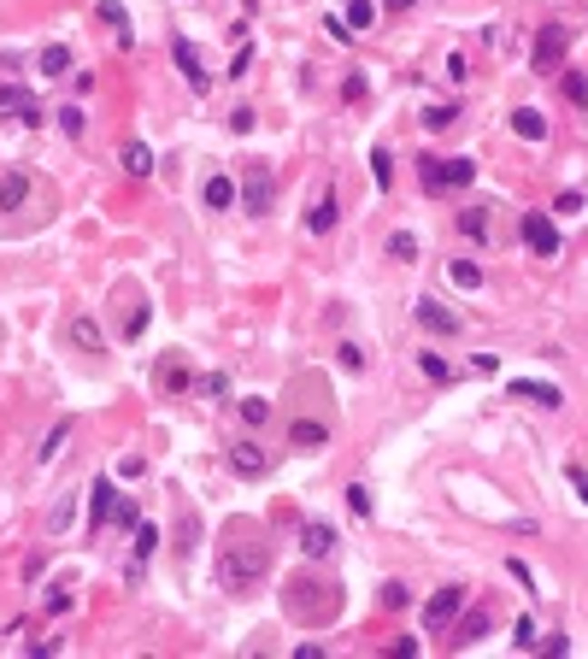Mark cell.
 I'll return each mask as SVG.
<instances>
[{
  "mask_svg": "<svg viewBox=\"0 0 588 659\" xmlns=\"http://www.w3.org/2000/svg\"><path fill=\"white\" fill-rule=\"evenodd\" d=\"M571 489H577V501L588 506V471L583 465H571Z\"/></svg>",
  "mask_w": 588,
  "mask_h": 659,
  "instance_id": "obj_49",
  "label": "cell"
},
{
  "mask_svg": "<svg viewBox=\"0 0 588 659\" xmlns=\"http://www.w3.org/2000/svg\"><path fill=\"white\" fill-rule=\"evenodd\" d=\"M512 130H518L523 142H547V118L535 106H518V112H512Z\"/></svg>",
  "mask_w": 588,
  "mask_h": 659,
  "instance_id": "obj_24",
  "label": "cell"
},
{
  "mask_svg": "<svg viewBox=\"0 0 588 659\" xmlns=\"http://www.w3.org/2000/svg\"><path fill=\"white\" fill-rule=\"evenodd\" d=\"M459 606H465V583H442V589L424 601V613H418V624L430 630V636H447V630L459 624Z\"/></svg>",
  "mask_w": 588,
  "mask_h": 659,
  "instance_id": "obj_7",
  "label": "cell"
},
{
  "mask_svg": "<svg viewBox=\"0 0 588 659\" xmlns=\"http://www.w3.org/2000/svg\"><path fill=\"white\" fill-rule=\"evenodd\" d=\"M271 571V536L265 524H254V518H235V524H224L218 536V583L230 594H254L259 583H265Z\"/></svg>",
  "mask_w": 588,
  "mask_h": 659,
  "instance_id": "obj_2",
  "label": "cell"
},
{
  "mask_svg": "<svg viewBox=\"0 0 588 659\" xmlns=\"http://www.w3.org/2000/svg\"><path fill=\"white\" fill-rule=\"evenodd\" d=\"M254 124H259V118H254V106H235V112H230V130H235V135H247Z\"/></svg>",
  "mask_w": 588,
  "mask_h": 659,
  "instance_id": "obj_41",
  "label": "cell"
},
{
  "mask_svg": "<svg viewBox=\"0 0 588 659\" xmlns=\"http://www.w3.org/2000/svg\"><path fill=\"white\" fill-rule=\"evenodd\" d=\"M371 177H377L383 189H389V183H394V159L383 154V147H371Z\"/></svg>",
  "mask_w": 588,
  "mask_h": 659,
  "instance_id": "obj_36",
  "label": "cell"
},
{
  "mask_svg": "<svg viewBox=\"0 0 588 659\" xmlns=\"http://www.w3.org/2000/svg\"><path fill=\"white\" fill-rule=\"evenodd\" d=\"M71 518H77V506L59 501V506H54V518H47V530H71Z\"/></svg>",
  "mask_w": 588,
  "mask_h": 659,
  "instance_id": "obj_42",
  "label": "cell"
},
{
  "mask_svg": "<svg viewBox=\"0 0 588 659\" xmlns=\"http://www.w3.org/2000/svg\"><path fill=\"white\" fill-rule=\"evenodd\" d=\"M112 506H118V489H112L106 477H95V489H89V513H95V530H106V524H112Z\"/></svg>",
  "mask_w": 588,
  "mask_h": 659,
  "instance_id": "obj_19",
  "label": "cell"
},
{
  "mask_svg": "<svg viewBox=\"0 0 588 659\" xmlns=\"http://www.w3.org/2000/svg\"><path fill=\"white\" fill-rule=\"evenodd\" d=\"M247 65H254V47H242V54L230 59V77H247Z\"/></svg>",
  "mask_w": 588,
  "mask_h": 659,
  "instance_id": "obj_50",
  "label": "cell"
},
{
  "mask_svg": "<svg viewBox=\"0 0 588 659\" xmlns=\"http://www.w3.org/2000/svg\"><path fill=\"white\" fill-rule=\"evenodd\" d=\"M406 6H418V0H389V12H406Z\"/></svg>",
  "mask_w": 588,
  "mask_h": 659,
  "instance_id": "obj_54",
  "label": "cell"
},
{
  "mask_svg": "<svg viewBox=\"0 0 588 659\" xmlns=\"http://www.w3.org/2000/svg\"><path fill=\"white\" fill-rule=\"evenodd\" d=\"M418 183H424V195L471 189V183H477V165H471V159H435V154H424L418 159Z\"/></svg>",
  "mask_w": 588,
  "mask_h": 659,
  "instance_id": "obj_5",
  "label": "cell"
},
{
  "mask_svg": "<svg viewBox=\"0 0 588 659\" xmlns=\"http://www.w3.org/2000/svg\"><path fill=\"white\" fill-rule=\"evenodd\" d=\"M553 213H583V189H565V195L553 201Z\"/></svg>",
  "mask_w": 588,
  "mask_h": 659,
  "instance_id": "obj_44",
  "label": "cell"
},
{
  "mask_svg": "<svg viewBox=\"0 0 588 659\" xmlns=\"http://www.w3.org/2000/svg\"><path fill=\"white\" fill-rule=\"evenodd\" d=\"M200 371L189 365V354H183V347H171V354H159L154 359V389L165 394V401H183V394H194L200 389Z\"/></svg>",
  "mask_w": 588,
  "mask_h": 659,
  "instance_id": "obj_6",
  "label": "cell"
},
{
  "mask_svg": "<svg viewBox=\"0 0 588 659\" xmlns=\"http://www.w3.org/2000/svg\"><path fill=\"white\" fill-rule=\"evenodd\" d=\"M135 524H142L135 501H118V506H112V530H135Z\"/></svg>",
  "mask_w": 588,
  "mask_h": 659,
  "instance_id": "obj_37",
  "label": "cell"
},
{
  "mask_svg": "<svg viewBox=\"0 0 588 659\" xmlns=\"http://www.w3.org/2000/svg\"><path fill=\"white\" fill-rule=\"evenodd\" d=\"M512 394H518V401H535V406H565V394H559L553 383H530V377L512 383Z\"/></svg>",
  "mask_w": 588,
  "mask_h": 659,
  "instance_id": "obj_21",
  "label": "cell"
},
{
  "mask_svg": "<svg viewBox=\"0 0 588 659\" xmlns=\"http://www.w3.org/2000/svg\"><path fill=\"white\" fill-rule=\"evenodd\" d=\"M0 106H18V118L35 124V106H30V89H24V83H0Z\"/></svg>",
  "mask_w": 588,
  "mask_h": 659,
  "instance_id": "obj_25",
  "label": "cell"
},
{
  "mask_svg": "<svg viewBox=\"0 0 588 659\" xmlns=\"http://www.w3.org/2000/svg\"><path fill=\"white\" fill-rule=\"evenodd\" d=\"M342 365H347V371H359V365H365V354H359L354 342H342Z\"/></svg>",
  "mask_w": 588,
  "mask_h": 659,
  "instance_id": "obj_52",
  "label": "cell"
},
{
  "mask_svg": "<svg viewBox=\"0 0 588 659\" xmlns=\"http://www.w3.org/2000/svg\"><path fill=\"white\" fill-rule=\"evenodd\" d=\"M412 313H418V325L430 330V335H465V318H459L453 306H442L435 295H424V301L412 306Z\"/></svg>",
  "mask_w": 588,
  "mask_h": 659,
  "instance_id": "obj_12",
  "label": "cell"
},
{
  "mask_svg": "<svg viewBox=\"0 0 588 659\" xmlns=\"http://www.w3.org/2000/svg\"><path fill=\"white\" fill-rule=\"evenodd\" d=\"M100 24H112V35H118V47H135V30H130V12L118 6V0H100Z\"/></svg>",
  "mask_w": 588,
  "mask_h": 659,
  "instance_id": "obj_20",
  "label": "cell"
},
{
  "mask_svg": "<svg viewBox=\"0 0 588 659\" xmlns=\"http://www.w3.org/2000/svg\"><path fill=\"white\" fill-rule=\"evenodd\" d=\"M271 418V401H242V424L254 430V424H265Z\"/></svg>",
  "mask_w": 588,
  "mask_h": 659,
  "instance_id": "obj_39",
  "label": "cell"
},
{
  "mask_svg": "<svg viewBox=\"0 0 588 659\" xmlns=\"http://www.w3.org/2000/svg\"><path fill=\"white\" fill-rule=\"evenodd\" d=\"M230 471H235V477H265V471H271V454L254 436H235L230 442Z\"/></svg>",
  "mask_w": 588,
  "mask_h": 659,
  "instance_id": "obj_13",
  "label": "cell"
},
{
  "mask_svg": "<svg viewBox=\"0 0 588 659\" xmlns=\"http://www.w3.org/2000/svg\"><path fill=\"white\" fill-rule=\"evenodd\" d=\"M565 47H571V30H565V24H542L530 65H535V71H559V65H565Z\"/></svg>",
  "mask_w": 588,
  "mask_h": 659,
  "instance_id": "obj_10",
  "label": "cell"
},
{
  "mask_svg": "<svg viewBox=\"0 0 588 659\" xmlns=\"http://www.w3.org/2000/svg\"><path fill=\"white\" fill-rule=\"evenodd\" d=\"M147 325H154V306H147L142 295H130V313H124V330H118V335H124V342H142Z\"/></svg>",
  "mask_w": 588,
  "mask_h": 659,
  "instance_id": "obj_22",
  "label": "cell"
},
{
  "mask_svg": "<svg viewBox=\"0 0 588 659\" xmlns=\"http://www.w3.org/2000/svg\"><path fill=\"white\" fill-rule=\"evenodd\" d=\"M459 118V106L447 101V106H424V130H447V124Z\"/></svg>",
  "mask_w": 588,
  "mask_h": 659,
  "instance_id": "obj_34",
  "label": "cell"
},
{
  "mask_svg": "<svg viewBox=\"0 0 588 659\" xmlns=\"http://www.w3.org/2000/svg\"><path fill=\"white\" fill-rule=\"evenodd\" d=\"M300 554H306L312 565H318V559H330L335 554V530L318 524V518H306V524H300Z\"/></svg>",
  "mask_w": 588,
  "mask_h": 659,
  "instance_id": "obj_16",
  "label": "cell"
},
{
  "mask_svg": "<svg viewBox=\"0 0 588 659\" xmlns=\"http://www.w3.org/2000/svg\"><path fill=\"white\" fill-rule=\"evenodd\" d=\"M200 394H212V401L230 394V371H206V377H200Z\"/></svg>",
  "mask_w": 588,
  "mask_h": 659,
  "instance_id": "obj_38",
  "label": "cell"
},
{
  "mask_svg": "<svg viewBox=\"0 0 588 659\" xmlns=\"http://www.w3.org/2000/svg\"><path fill=\"white\" fill-rule=\"evenodd\" d=\"M42 613H47V618H59V613H71V589H54V594H47V606H42Z\"/></svg>",
  "mask_w": 588,
  "mask_h": 659,
  "instance_id": "obj_43",
  "label": "cell"
},
{
  "mask_svg": "<svg viewBox=\"0 0 588 659\" xmlns=\"http://www.w3.org/2000/svg\"><path fill=\"white\" fill-rule=\"evenodd\" d=\"M447 277H453L459 289H483V265H471V259H453V265H447Z\"/></svg>",
  "mask_w": 588,
  "mask_h": 659,
  "instance_id": "obj_31",
  "label": "cell"
},
{
  "mask_svg": "<svg viewBox=\"0 0 588 659\" xmlns=\"http://www.w3.org/2000/svg\"><path fill=\"white\" fill-rule=\"evenodd\" d=\"M71 342H77L83 354H106V330H100L95 318H71Z\"/></svg>",
  "mask_w": 588,
  "mask_h": 659,
  "instance_id": "obj_23",
  "label": "cell"
},
{
  "mask_svg": "<svg viewBox=\"0 0 588 659\" xmlns=\"http://www.w3.org/2000/svg\"><path fill=\"white\" fill-rule=\"evenodd\" d=\"M324 30H330V35H335V42H342V47H347V42H354V30H347V24H342V18H324Z\"/></svg>",
  "mask_w": 588,
  "mask_h": 659,
  "instance_id": "obj_51",
  "label": "cell"
},
{
  "mask_svg": "<svg viewBox=\"0 0 588 659\" xmlns=\"http://www.w3.org/2000/svg\"><path fill=\"white\" fill-rule=\"evenodd\" d=\"M65 442H71V424L59 418V424H54V430L42 436V447H35V459H42V465H47V459H59V447H65Z\"/></svg>",
  "mask_w": 588,
  "mask_h": 659,
  "instance_id": "obj_29",
  "label": "cell"
},
{
  "mask_svg": "<svg viewBox=\"0 0 588 659\" xmlns=\"http://www.w3.org/2000/svg\"><path fill=\"white\" fill-rule=\"evenodd\" d=\"M418 371H424L430 383H453V365H447V359H435V354H424V359H418Z\"/></svg>",
  "mask_w": 588,
  "mask_h": 659,
  "instance_id": "obj_35",
  "label": "cell"
},
{
  "mask_svg": "<svg viewBox=\"0 0 588 659\" xmlns=\"http://www.w3.org/2000/svg\"><path fill=\"white\" fill-rule=\"evenodd\" d=\"M59 130L77 135V130H83V112H77V106H65V112H59Z\"/></svg>",
  "mask_w": 588,
  "mask_h": 659,
  "instance_id": "obj_46",
  "label": "cell"
},
{
  "mask_svg": "<svg viewBox=\"0 0 588 659\" xmlns=\"http://www.w3.org/2000/svg\"><path fill=\"white\" fill-rule=\"evenodd\" d=\"M535 648H542V654H571V642H565V636H542Z\"/></svg>",
  "mask_w": 588,
  "mask_h": 659,
  "instance_id": "obj_53",
  "label": "cell"
},
{
  "mask_svg": "<svg viewBox=\"0 0 588 659\" xmlns=\"http://www.w3.org/2000/svg\"><path fill=\"white\" fill-rule=\"evenodd\" d=\"M371 18H377L371 0H347V30H371Z\"/></svg>",
  "mask_w": 588,
  "mask_h": 659,
  "instance_id": "obj_33",
  "label": "cell"
},
{
  "mask_svg": "<svg viewBox=\"0 0 588 659\" xmlns=\"http://www.w3.org/2000/svg\"><path fill=\"white\" fill-rule=\"evenodd\" d=\"M71 71V47H42V77H65Z\"/></svg>",
  "mask_w": 588,
  "mask_h": 659,
  "instance_id": "obj_30",
  "label": "cell"
},
{
  "mask_svg": "<svg viewBox=\"0 0 588 659\" xmlns=\"http://www.w3.org/2000/svg\"><path fill=\"white\" fill-rule=\"evenodd\" d=\"M59 218V189L30 165L0 171V235H30Z\"/></svg>",
  "mask_w": 588,
  "mask_h": 659,
  "instance_id": "obj_1",
  "label": "cell"
},
{
  "mask_svg": "<svg viewBox=\"0 0 588 659\" xmlns=\"http://www.w3.org/2000/svg\"><path fill=\"white\" fill-rule=\"evenodd\" d=\"M518 235H523V247H530L535 259H553L559 254V230H553V218H547V213H523L518 218Z\"/></svg>",
  "mask_w": 588,
  "mask_h": 659,
  "instance_id": "obj_9",
  "label": "cell"
},
{
  "mask_svg": "<svg viewBox=\"0 0 588 659\" xmlns=\"http://www.w3.org/2000/svg\"><path fill=\"white\" fill-rule=\"evenodd\" d=\"M347 506H354V513L365 518V513H371V494H365V489H359V483H354V489H347Z\"/></svg>",
  "mask_w": 588,
  "mask_h": 659,
  "instance_id": "obj_47",
  "label": "cell"
},
{
  "mask_svg": "<svg viewBox=\"0 0 588 659\" xmlns=\"http://www.w3.org/2000/svg\"><path fill=\"white\" fill-rule=\"evenodd\" d=\"M453 224H459V235H465V242H489L494 213H489V206H465V213H459Z\"/></svg>",
  "mask_w": 588,
  "mask_h": 659,
  "instance_id": "obj_18",
  "label": "cell"
},
{
  "mask_svg": "<svg viewBox=\"0 0 588 659\" xmlns=\"http://www.w3.org/2000/svg\"><path fill=\"white\" fill-rule=\"evenodd\" d=\"M154 548H159V530L154 524H135V554H130V571H124L130 583L147 577V559H154Z\"/></svg>",
  "mask_w": 588,
  "mask_h": 659,
  "instance_id": "obj_17",
  "label": "cell"
},
{
  "mask_svg": "<svg viewBox=\"0 0 588 659\" xmlns=\"http://www.w3.org/2000/svg\"><path fill=\"white\" fill-rule=\"evenodd\" d=\"M389 254L400 259V265H412V259H418V235H412V230H394L389 235Z\"/></svg>",
  "mask_w": 588,
  "mask_h": 659,
  "instance_id": "obj_32",
  "label": "cell"
},
{
  "mask_svg": "<svg viewBox=\"0 0 588 659\" xmlns=\"http://www.w3.org/2000/svg\"><path fill=\"white\" fill-rule=\"evenodd\" d=\"M559 95H565V101L583 112V106H588V77H583V71H559Z\"/></svg>",
  "mask_w": 588,
  "mask_h": 659,
  "instance_id": "obj_26",
  "label": "cell"
},
{
  "mask_svg": "<svg viewBox=\"0 0 588 659\" xmlns=\"http://www.w3.org/2000/svg\"><path fill=\"white\" fill-rule=\"evenodd\" d=\"M342 606H347L342 583L324 577V571H294V577L283 583V613H289L294 624H306V630L335 624V618H342Z\"/></svg>",
  "mask_w": 588,
  "mask_h": 659,
  "instance_id": "obj_4",
  "label": "cell"
},
{
  "mask_svg": "<svg viewBox=\"0 0 588 659\" xmlns=\"http://www.w3.org/2000/svg\"><path fill=\"white\" fill-rule=\"evenodd\" d=\"M377 601H383V606H406V589H400V583H383Z\"/></svg>",
  "mask_w": 588,
  "mask_h": 659,
  "instance_id": "obj_48",
  "label": "cell"
},
{
  "mask_svg": "<svg viewBox=\"0 0 588 659\" xmlns=\"http://www.w3.org/2000/svg\"><path fill=\"white\" fill-rule=\"evenodd\" d=\"M171 59H177V71L189 77V89H194V95H206V89H212V77H206V65H200V54H194L189 35H171Z\"/></svg>",
  "mask_w": 588,
  "mask_h": 659,
  "instance_id": "obj_14",
  "label": "cell"
},
{
  "mask_svg": "<svg viewBox=\"0 0 588 659\" xmlns=\"http://www.w3.org/2000/svg\"><path fill=\"white\" fill-rule=\"evenodd\" d=\"M206 206H212V213L235 206V183H230V177H206Z\"/></svg>",
  "mask_w": 588,
  "mask_h": 659,
  "instance_id": "obj_28",
  "label": "cell"
},
{
  "mask_svg": "<svg viewBox=\"0 0 588 659\" xmlns=\"http://www.w3.org/2000/svg\"><path fill=\"white\" fill-rule=\"evenodd\" d=\"M512 642H518V648H535V642H542V630H535V618H518V630H512Z\"/></svg>",
  "mask_w": 588,
  "mask_h": 659,
  "instance_id": "obj_40",
  "label": "cell"
},
{
  "mask_svg": "<svg viewBox=\"0 0 588 659\" xmlns=\"http://www.w3.org/2000/svg\"><path fill=\"white\" fill-rule=\"evenodd\" d=\"M494 624H500V618H494V606L483 601V606H471V613L459 618L453 630H447V642H453V648H471V642H489V636H494Z\"/></svg>",
  "mask_w": 588,
  "mask_h": 659,
  "instance_id": "obj_11",
  "label": "cell"
},
{
  "mask_svg": "<svg viewBox=\"0 0 588 659\" xmlns=\"http://www.w3.org/2000/svg\"><path fill=\"white\" fill-rule=\"evenodd\" d=\"M494 371H500L494 354H477V359H471V377H494Z\"/></svg>",
  "mask_w": 588,
  "mask_h": 659,
  "instance_id": "obj_45",
  "label": "cell"
},
{
  "mask_svg": "<svg viewBox=\"0 0 588 659\" xmlns=\"http://www.w3.org/2000/svg\"><path fill=\"white\" fill-rule=\"evenodd\" d=\"M235 201L247 206V218H265V213H271L277 189H271V165H265V159H247L242 183H235Z\"/></svg>",
  "mask_w": 588,
  "mask_h": 659,
  "instance_id": "obj_8",
  "label": "cell"
},
{
  "mask_svg": "<svg viewBox=\"0 0 588 659\" xmlns=\"http://www.w3.org/2000/svg\"><path fill=\"white\" fill-rule=\"evenodd\" d=\"M335 218H342V206H335V183H318V201H312V213H306V230L312 235H330Z\"/></svg>",
  "mask_w": 588,
  "mask_h": 659,
  "instance_id": "obj_15",
  "label": "cell"
},
{
  "mask_svg": "<svg viewBox=\"0 0 588 659\" xmlns=\"http://www.w3.org/2000/svg\"><path fill=\"white\" fill-rule=\"evenodd\" d=\"M294 394H300L306 406H294V401H289V442H294V454H318V447L335 436L330 383H324L318 371H300V377H294Z\"/></svg>",
  "mask_w": 588,
  "mask_h": 659,
  "instance_id": "obj_3",
  "label": "cell"
},
{
  "mask_svg": "<svg viewBox=\"0 0 588 659\" xmlns=\"http://www.w3.org/2000/svg\"><path fill=\"white\" fill-rule=\"evenodd\" d=\"M124 171H130V177H147V171H154V154H147V142H124Z\"/></svg>",
  "mask_w": 588,
  "mask_h": 659,
  "instance_id": "obj_27",
  "label": "cell"
}]
</instances>
